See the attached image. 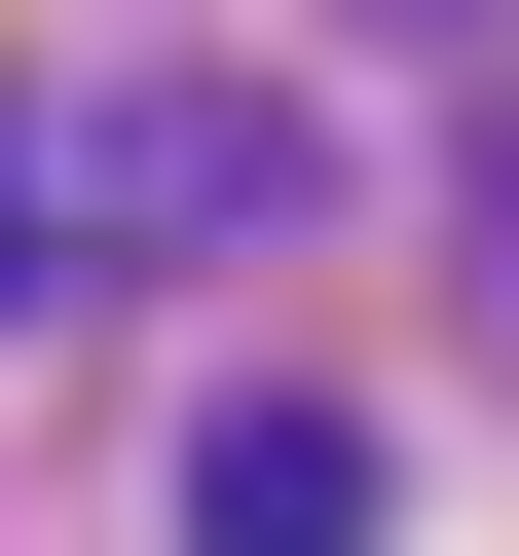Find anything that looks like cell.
<instances>
[{
  "label": "cell",
  "mask_w": 519,
  "mask_h": 556,
  "mask_svg": "<svg viewBox=\"0 0 519 556\" xmlns=\"http://www.w3.org/2000/svg\"><path fill=\"white\" fill-rule=\"evenodd\" d=\"M149 556H371V408H186V482H149Z\"/></svg>",
  "instance_id": "1"
},
{
  "label": "cell",
  "mask_w": 519,
  "mask_h": 556,
  "mask_svg": "<svg viewBox=\"0 0 519 556\" xmlns=\"http://www.w3.org/2000/svg\"><path fill=\"white\" fill-rule=\"evenodd\" d=\"M38 260H75V223H38V149H0V298H38Z\"/></svg>",
  "instance_id": "2"
}]
</instances>
